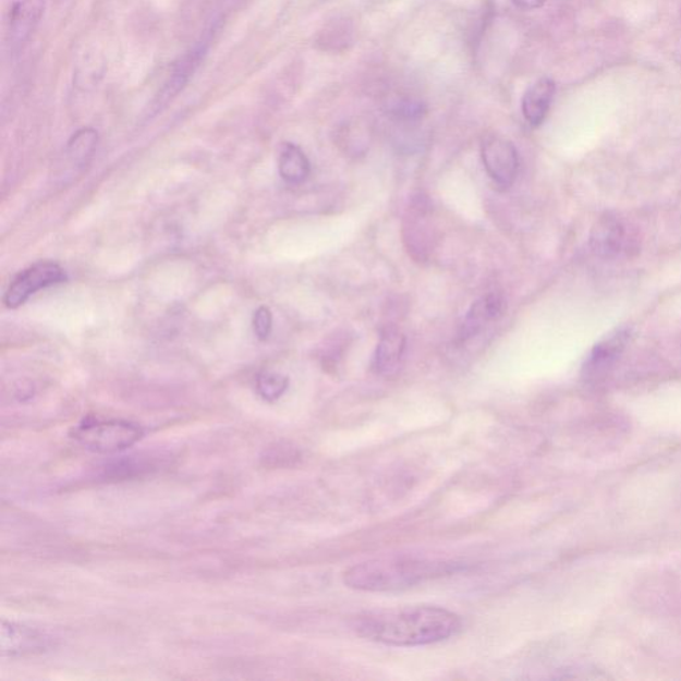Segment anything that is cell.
<instances>
[{
	"instance_id": "6da1fadb",
	"label": "cell",
	"mask_w": 681,
	"mask_h": 681,
	"mask_svg": "<svg viewBox=\"0 0 681 681\" xmlns=\"http://www.w3.org/2000/svg\"><path fill=\"white\" fill-rule=\"evenodd\" d=\"M455 613L434 606L385 608L360 615L354 629L366 641L394 647H419L446 641L460 630Z\"/></svg>"
},
{
	"instance_id": "7a4b0ae2",
	"label": "cell",
	"mask_w": 681,
	"mask_h": 681,
	"mask_svg": "<svg viewBox=\"0 0 681 681\" xmlns=\"http://www.w3.org/2000/svg\"><path fill=\"white\" fill-rule=\"evenodd\" d=\"M449 564L408 557H388L353 566L343 575L348 587L369 593H384L415 586L441 576Z\"/></svg>"
},
{
	"instance_id": "3957f363",
	"label": "cell",
	"mask_w": 681,
	"mask_h": 681,
	"mask_svg": "<svg viewBox=\"0 0 681 681\" xmlns=\"http://www.w3.org/2000/svg\"><path fill=\"white\" fill-rule=\"evenodd\" d=\"M72 437L95 453L111 454L135 445L143 430L129 421L87 418L75 427Z\"/></svg>"
},
{
	"instance_id": "277c9868",
	"label": "cell",
	"mask_w": 681,
	"mask_h": 681,
	"mask_svg": "<svg viewBox=\"0 0 681 681\" xmlns=\"http://www.w3.org/2000/svg\"><path fill=\"white\" fill-rule=\"evenodd\" d=\"M68 277L64 270L56 263L45 262L33 265L16 277L5 292L4 304L10 309H16L41 289L62 284Z\"/></svg>"
},
{
	"instance_id": "5b68a950",
	"label": "cell",
	"mask_w": 681,
	"mask_h": 681,
	"mask_svg": "<svg viewBox=\"0 0 681 681\" xmlns=\"http://www.w3.org/2000/svg\"><path fill=\"white\" fill-rule=\"evenodd\" d=\"M482 161L494 182L503 189L514 184L520 171V156L514 144L500 136H488L482 143Z\"/></svg>"
},
{
	"instance_id": "8992f818",
	"label": "cell",
	"mask_w": 681,
	"mask_h": 681,
	"mask_svg": "<svg viewBox=\"0 0 681 681\" xmlns=\"http://www.w3.org/2000/svg\"><path fill=\"white\" fill-rule=\"evenodd\" d=\"M405 243L415 260H425L433 250L430 205L425 198H415L405 219Z\"/></svg>"
},
{
	"instance_id": "52a82bcc",
	"label": "cell",
	"mask_w": 681,
	"mask_h": 681,
	"mask_svg": "<svg viewBox=\"0 0 681 681\" xmlns=\"http://www.w3.org/2000/svg\"><path fill=\"white\" fill-rule=\"evenodd\" d=\"M625 228L617 216L606 214L595 222L591 231V250L603 258H612L623 251Z\"/></svg>"
},
{
	"instance_id": "ba28073f",
	"label": "cell",
	"mask_w": 681,
	"mask_h": 681,
	"mask_svg": "<svg viewBox=\"0 0 681 681\" xmlns=\"http://www.w3.org/2000/svg\"><path fill=\"white\" fill-rule=\"evenodd\" d=\"M0 647L4 655L10 656L35 654L47 647V639L39 631L3 620L0 629Z\"/></svg>"
},
{
	"instance_id": "9c48e42d",
	"label": "cell",
	"mask_w": 681,
	"mask_h": 681,
	"mask_svg": "<svg viewBox=\"0 0 681 681\" xmlns=\"http://www.w3.org/2000/svg\"><path fill=\"white\" fill-rule=\"evenodd\" d=\"M207 52V41H203L202 45H198L195 50L186 53L185 57L179 60L177 64L173 65L172 74L168 77V81L162 87L158 99L155 102V112L161 110L162 107L167 106L174 96H177L184 88L185 84L189 83L190 77L197 69V65L200 64L202 59Z\"/></svg>"
},
{
	"instance_id": "30bf717a",
	"label": "cell",
	"mask_w": 681,
	"mask_h": 681,
	"mask_svg": "<svg viewBox=\"0 0 681 681\" xmlns=\"http://www.w3.org/2000/svg\"><path fill=\"white\" fill-rule=\"evenodd\" d=\"M556 92V82L550 80V77H540L524 93L522 112L530 125L539 126L545 122Z\"/></svg>"
},
{
	"instance_id": "8fae6325",
	"label": "cell",
	"mask_w": 681,
	"mask_h": 681,
	"mask_svg": "<svg viewBox=\"0 0 681 681\" xmlns=\"http://www.w3.org/2000/svg\"><path fill=\"white\" fill-rule=\"evenodd\" d=\"M45 0H20L10 14V36L14 45H23L29 39L44 16Z\"/></svg>"
},
{
	"instance_id": "7c38bea8",
	"label": "cell",
	"mask_w": 681,
	"mask_h": 681,
	"mask_svg": "<svg viewBox=\"0 0 681 681\" xmlns=\"http://www.w3.org/2000/svg\"><path fill=\"white\" fill-rule=\"evenodd\" d=\"M405 346V336L400 330L390 328L384 331L375 355V369L378 375L390 377L400 370Z\"/></svg>"
},
{
	"instance_id": "4fadbf2b",
	"label": "cell",
	"mask_w": 681,
	"mask_h": 681,
	"mask_svg": "<svg viewBox=\"0 0 681 681\" xmlns=\"http://www.w3.org/2000/svg\"><path fill=\"white\" fill-rule=\"evenodd\" d=\"M630 339L631 330L629 328H620L612 331L605 340L600 341L598 345L594 348L586 366H584L587 376L599 375V373L605 372L607 367H610L613 361L619 357L620 353L624 351Z\"/></svg>"
},
{
	"instance_id": "5bb4252c",
	"label": "cell",
	"mask_w": 681,
	"mask_h": 681,
	"mask_svg": "<svg viewBox=\"0 0 681 681\" xmlns=\"http://www.w3.org/2000/svg\"><path fill=\"white\" fill-rule=\"evenodd\" d=\"M279 171L287 183L297 185L309 178L311 162L303 149L292 143H285L280 150Z\"/></svg>"
},
{
	"instance_id": "9a60e30c",
	"label": "cell",
	"mask_w": 681,
	"mask_h": 681,
	"mask_svg": "<svg viewBox=\"0 0 681 681\" xmlns=\"http://www.w3.org/2000/svg\"><path fill=\"white\" fill-rule=\"evenodd\" d=\"M506 311V303L499 293L487 294L472 306L467 313L465 323V333L469 336L477 333L482 325L496 321Z\"/></svg>"
},
{
	"instance_id": "2e32d148",
	"label": "cell",
	"mask_w": 681,
	"mask_h": 681,
	"mask_svg": "<svg viewBox=\"0 0 681 681\" xmlns=\"http://www.w3.org/2000/svg\"><path fill=\"white\" fill-rule=\"evenodd\" d=\"M98 132L93 129L77 131L69 143V158L76 167H84L92 160L98 147Z\"/></svg>"
},
{
	"instance_id": "e0dca14e",
	"label": "cell",
	"mask_w": 681,
	"mask_h": 681,
	"mask_svg": "<svg viewBox=\"0 0 681 681\" xmlns=\"http://www.w3.org/2000/svg\"><path fill=\"white\" fill-rule=\"evenodd\" d=\"M289 379L280 373L265 372L257 378V390L265 401L273 402L285 393Z\"/></svg>"
},
{
	"instance_id": "ac0fdd59",
	"label": "cell",
	"mask_w": 681,
	"mask_h": 681,
	"mask_svg": "<svg viewBox=\"0 0 681 681\" xmlns=\"http://www.w3.org/2000/svg\"><path fill=\"white\" fill-rule=\"evenodd\" d=\"M273 317L269 307L262 306L255 313L253 317V329L258 340L265 341L269 339L270 331H272Z\"/></svg>"
},
{
	"instance_id": "d6986e66",
	"label": "cell",
	"mask_w": 681,
	"mask_h": 681,
	"mask_svg": "<svg viewBox=\"0 0 681 681\" xmlns=\"http://www.w3.org/2000/svg\"><path fill=\"white\" fill-rule=\"evenodd\" d=\"M547 0H512V3L522 10H536L545 5Z\"/></svg>"
}]
</instances>
